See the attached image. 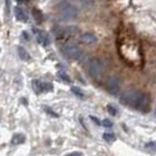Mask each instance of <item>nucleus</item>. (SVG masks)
Listing matches in <instances>:
<instances>
[{"label": "nucleus", "mask_w": 156, "mask_h": 156, "mask_svg": "<svg viewBox=\"0 0 156 156\" xmlns=\"http://www.w3.org/2000/svg\"><path fill=\"white\" fill-rule=\"evenodd\" d=\"M56 11H58V14L59 16L65 20V21H69V20H73L76 14H78V11L76 8L74 7L72 4H69L68 1H61L58 4V7H56Z\"/></svg>", "instance_id": "f257e3e1"}, {"label": "nucleus", "mask_w": 156, "mask_h": 156, "mask_svg": "<svg viewBox=\"0 0 156 156\" xmlns=\"http://www.w3.org/2000/svg\"><path fill=\"white\" fill-rule=\"evenodd\" d=\"M140 93L141 92L136 90V89H128V90H126V92L122 93L121 98H120L121 103L135 108V105H136V101H137V98H139Z\"/></svg>", "instance_id": "f03ea898"}, {"label": "nucleus", "mask_w": 156, "mask_h": 156, "mask_svg": "<svg viewBox=\"0 0 156 156\" xmlns=\"http://www.w3.org/2000/svg\"><path fill=\"white\" fill-rule=\"evenodd\" d=\"M61 51H62L63 55H66L67 58L73 59V60H79L82 55V52L80 51V48L73 44H65L61 46Z\"/></svg>", "instance_id": "7ed1b4c3"}, {"label": "nucleus", "mask_w": 156, "mask_h": 156, "mask_svg": "<svg viewBox=\"0 0 156 156\" xmlns=\"http://www.w3.org/2000/svg\"><path fill=\"white\" fill-rule=\"evenodd\" d=\"M135 109L142 112V113L149 112V109H150V96H149L148 93L141 92L139 98H137L136 105H135Z\"/></svg>", "instance_id": "20e7f679"}, {"label": "nucleus", "mask_w": 156, "mask_h": 156, "mask_svg": "<svg viewBox=\"0 0 156 156\" xmlns=\"http://www.w3.org/2000/svg\"><path fill=\"white\" fill-rule=\"evenodd\" d=\"M87 68H88L89 74H90L93 78H98V76L101 74L102 63H101V61L98 60V59H90V60L88 61Z\"/></svg>", "instance_id": "39448f33"}, {"label": "nucleus", "mask_w": 156, "mask_h": 156, "mask_svg": "<svg viewBox=\"0 0 156 156\" xmlns=\"http://www.w3.org/2000/svg\"><path fill=\"white\" fill-rule=\"evenodd\" d=\"M106 88L110 94H113V95L117 94V92L120 90V80L116 76H110L106 81Z\"/></svg>", "instance_id": "423d86ee"}, {"label": "nucleus", "mask_w": 156, "mask_h": 156, "mask_svg": "<svg viewBox=\"0 0 156 156\" xmlns=\"http://www.w3.org/2000/svg\"><path fill=\"white\" fill-rule=\"evenodd\" d=\"M37 41L42 46H48L51 44L49 35L45 31H37Z\"/></svg>", "instance_id": "0eeeda50"}, {"label": "nucleus", "mask_w": 156, "mask_h": 156, "mask_svg": "<svg viewBox=\"0 0 156 156\" xmlns=\"http://www.w3.org/2000/svg\"><path fill=\"white\" fill-rule=\"evenodd\" d=\"M81 40L87 45H95L98 42V38H96V35H94L93 33H83L81 35Z\"/></svg>", "instance_id": "6e6552de"}, {"label": "nucleus", "mask_w": 156, "mask_h": 156, "mask_svg": "<svg viewBox=\"0 0 156 156\" xmlns=\"http://www.w3.org/2000/svg\"><path fill=\"white\" fill-rule=\"evenodd\" d=\"M16 20H19L21 23H27V20H28V16L21 7H16Z\"/></svg>", "instance_id": "1a4fd4ad"}, {"label": "nucleus", "mask_w": 156, "mask_h": 156, "mask_svg": "<svg viewBox=\"0 0 156 156\" xmlns=\"http://www.w3.org/2000/svg\"><path fill=\"white\" fill-rule=\"evenodd\" d=\"M32 87H33V89H34L35 93H42V92H45V89H44V81L33 80Z\"/></svg>", "instance_id": "9d476101"}, {"label": "nucleus", "mask_w": 156, "mask_h": 156, "mask_svg": "<svg viewBox=\"0 0 156 156\" xmlns=\"http://www.w3.org/2000/svg\"><path fill=\"white\" fill-rule=\"evenodd\" d=\"M18 54H19V58H20L21 60H23V61H28V60L31 59V56H30V54H28V52L21 46L18 47Z\"/></svg>", "instance_id": "9b49d317"}, {"label": "nucleus", "mask_w": 156, "mask_h": 156, "mask_svg": "<svg viewBox=\"0 0 156 156\" xmlns=\"http://www.w3.org/2000/svg\"><path fill=\"white\" fill-rule=\"evenodd\" d=\"M23 142H25V135H23V134L13 135V137H12V143L13 144H21Z\"/></svg>", "instance_id": "f8f14e48"}, {"label": "nucleus", "mask_w": 156, "mask_h": 156, "mask_svg": "<svg viewBox=\"0 0 156 156\" xmlns=\"http://www.w3.org/2000/svg\"><path fill=\"white\" fill-rule=\"evenodd\" d=\"M32 13H33V16H34V19H35V21H37V23H42V14H41V12H40L39 9H37V8H33Z\"/></svg>", "instance_id": "ddd939ff"}, {"label": "nucleus", "mask_w": 156, "mask_h": 156, "mask_svg": "<svg viewBox=\"0 0 156 156\" xmlns=\"http://www.w3.org/2000/svg\"><path fill=\"white\" fill-rule=\"evenodd\" d=\"M103 139L107 141V142H109V143H113L115 141V135L110 133H105L103 134Z\"/></svg>", "instance_id": "4468645a"}, {"label": "nucleus", "mask_w": 156, "mask_h": 156, "mask_svg": "<svg viewBox=\"0 0 156 156\" xmlns=\"http://www.w3.org/2000/svg\"><path fill=\"white\" fill-rule=\"evenodd\" d=\"M101 125L103 127H106V128H112L113 127V122L110 120H108V119H105V120H102Z\"/></svg>", "instance_id": "2eb2a0df"}, {"label": "nucleus", "mask_w": 156, "mask_h": 156, "mask_svg": "<svg viewBox=\"0 0 156 156\" xmlns=\"http://www.w3.org/2000/svg\"><path fill=\"white\" fill-rule=\"evenodd\" d=\"M72 92L75 94V95H78L79 98H82V96H83V93L81 92V89H80L79 87H73V88H72Z\"/></svg>", "instance_id": "dca6fc26"}, {"label": "nucleus", "mask_w": 156, "mask_h": 156, "mask_svg": "<svg viewBox=\"0 0 156 156\" xmlns=\"http://www.w3.org/2000/svg\"><path fill=\"white\" fill-rule=\"evenodd\" d=\"M107 109H108L109 114H112V115H116L117 114V109L113 105H108V106H107Z\"/></svg>", "instance_id": "f3484780"}, {"label": "nucleus", "mask_w": 156, "mask_h": 156, "mask_svg": "<svg viewBox=\"0 0 156 156\" xmlns=\"http://www.w3.org/2000/svg\"><path fill=\"white\" fill-rule=\"evenodd\" d=\"M60 76H61V79H62V80H66L67 82H70L69 76H68V75H67L66 73H65V74H63V73H60Z\"/></svg>", "instance_id": "a211bd4d"}, {"label": "nucleus", "mask_w": 156, "mask_h": 156, "mask_svg": "<svg viewBox=\"0 0 156 156\" xmlns=\"http://www.w3.org/2000/svg\"><path fill=\"white\" fill-rule=\"evenodd\" d=\"M148 149H151V150H155L156 149V143H153V142H150V143H147V146H146Z\"/></svg>", "instance_id": "6ab92c4d"}, {"label": "nucleus", "mask_w": 156, "mask_h": 156, "mask_svg": "<svg viewBox=\"0 0 156 156\" xmlns=\"http://www.w3.org/2000/svg\"><path fill=\"white\" fill-rule=\"evenodd\" d=\"M68 155H72V156H82L83 154H82V153H79V151H73V153H69Z\"/></svg>", "instance_id": "aec40b11"}, {"label": "nucleus", "mask_w": 156, "mask_h": 156, "mask_svg": "<svg viewBox=\"0 0 156 156\" xmlns=\"http://www.w3.org/2000/svg\"><path fill=\"white\" fill-rule=\"evenodd\" d=\"M90 120H93V121L95 122V123H96V125H101V122H99V120H98V119H96L95 116H90Z\"/></svg>", "instance_id": "412c9836"}, {"label": "nucleus", "mask_w": 156, "mask_h": 156, "mask_svg": "<svg viewBox=\"0 0 156 156\" xmlns=\"http://www.w3.org/2000/svg\"><path fill=\"white\" fill-rule=\"evenodd\" d=\"M23 38H25V39H30V34H28V33H27V32H23Z\"/></svg>", "instance_id": "4be33fe9"}, {"label": "nucleus", "mask_w": 156, "mask_h": 156, "mask_svg": "<svg viewBox=\"0 0 156 156\" xmlns=\"http://www.w3.org/2000/svg\"><path fill=\"white\" fill-rule=\"evenodd\" d=\"M18 1H23V0H18Z\"/></svg>", "instance_id": "5701e85b"}, {"label": "nucleus", "mask_w": 156, "mask_h": 156, "mask_svg": "<svg viewBox=\"0 0 156 156\" xmlns=\"http://www.w3.org/2000/svg\"><path fill=\"white\" fill-rule=\"evenodd\" d=\"M155 115H156V110H155Z\"/></svg>", "instance_id": "b1692460"}]
</instances>
